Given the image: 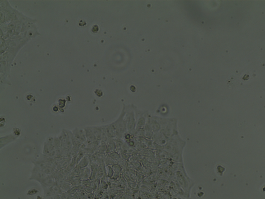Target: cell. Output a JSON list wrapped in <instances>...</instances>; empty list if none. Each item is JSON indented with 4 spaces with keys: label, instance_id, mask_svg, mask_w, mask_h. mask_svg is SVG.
<instances>
[{
    "label": "cell",
    "instance_id": "obj_14",
    "mask_svg": "<svg viewBox=\"0 0 265 199\" xmlns=\"http://www.w3.org/2000/svg\"><path fill=\"white\" fill-rule=\"evenodd\" d=\"M106 170L107 171V176L109 178H112L115 174V172L111 166H106Z\"/></svg>",
    "mask_w": 265,
    "mask_h": 199
},
{
    "label": "cell",
    "instance_id": "obj_7",
    "mask_svg": "<svg viewBox=\"0 0 265 199\" xmlns=\"http://www.w3.org/2000/svg\"><path fill=\"white\" fill-rule=\"evenodd\" d=\"M104 126L106 134L107 135L109 139H115L116 138V132L115 128L112 124H107Z\"/></svg>",
    "mask_w": 265,
    "mask_h": 199
},
{
    "label": "cell",
    "instance_id": "obj_9",
    "mask_svg": "<svg viewBox=\"0 0 265 199\" xmlns=\"http://www.w3.org/2000/svg\"><path fill=\"white\" fill-rule=\"evenodd\" d=\"M92 131L97 138V141H101L103 135V127L102 126H93L91 127Z\"/></svg>",
    "mask_w": 265,
    "mask_h": 199
},
{
    "label": "cell",
    "instance_id": "obj_8",
    "mask_svg": "<svg viewBox=\"0 0 265 199\" xmlns=\"http://www.w3.org/2000/svg\"><path fill=\"white\" fill-rule=\"evenodd\" d=\"M91 171H92V170H91V168H90V167L80 170L79 175L80 179L81 180H83V181H86L88 179H90Z\"/></svg>",
    "mask_w": 265,
    "mask_h": 199
},
{
    "label": "cell",
    "instance_id": "obj_4",
    "mask_svg": "<svg viewBox=\"0 0 265 199\" xmlns=\"http://www.w3.org/2000/svg\"><path fill=\"white\" fill-rule=\"evenodd\" d=\"M48 175L44 173V172L41 170V168L38 166L34 165L33 167V169L31 171V175L30 176V180H34L38 182H40L44 180L46 177H47Z\"/></svg>",
    "mask_w": 265,
    "mask_h": 199
},
{
    "label": "cell",
    "instance_id": "obj_1",
    "mask_svg": "<svg viewBox=\"0 0 265 199\" xmlns=\"http://www.w3.org/2000/svg\"><path fill=\"white\" fill-rule=\"evenodd\" d=\"M186 142L181 139L179 134L168 139L163 147L164 152L173 161L182 163V153Z\"/></svg>",
    "mask_w": 265,
    "mask_h": 199
},
{
    "label": "cell",
    "instance_id": "obj_16",
    "mask_svg": "<svg viewBox=\"0 0 265 199\" xmlns=\"http://www.w3.org/2000/svg\"><path fill=\"white\" fill-rule=\"evenodd\" d=\"M65 105V101L64 99H60L59 101V107L63 108Z\"/></svg>",
    "mask_w": 265,
    "mask_h": 199
},
{
    "label": "cell",
    "instance_id": "obj_12",
    "mask_svg": "<svg viewBox=\"0 0 265 199\" xmlns=\"http://www.w3.org/2000/svg\"><path fill=\"white\" fill-rule=\"evenodd\" d=\"M90 161L88 155H85L82 158V159L79 161V163H78L77 167H78L80 170H81L89 167V166H90Z\"/></svg>",
    "mask_w": 265,
    "mask_h": 199
},
{
    "label": "cell",
    "instance_id": "obj_2",
    "mask_svg": "<svg viewBox=\"0 0 265 199\" xmlns=\"http://www.w3.org/2000/svg\"><path fill=\"white\" fill-rule=\"evenodd\" d=\"M112 124L116 132V138L122 139L127 132V124L126 120L124 119V115H121L118 119L112 123Z\"/></svg>",
    "mask_w": 265,
    "mask_h": 199
},
{
    "label": "cell",
    "instance_id": "obj_13",
    "mask_svg": "<svg viewBox=\"0 0 265 199\" xmlns=\"http://www.w3.org/2000/svg\"><path fill=\"white\" fill-rule=\"evenodd\" d=\"M107 144L106 143L101 141L98 146V148L97 150V153H101V154H104V155H106V152H107Z\"/></svg>",
    "mask_w": 265,
    "mask_h": 199
},
{
    "label": "cell",
    "instance_id": "obj_10",
    "mask_svg": "<svg viewBox=\"0 0 265 199\" xmlns=\"http://www.w3.org/2000/svg\"><path fill=\"white\" fill-rule=\"evenodd\" d=\"M106 144H107V146L106 155L109 154V153H113L116 150V142L115 139L110 138L107 142Z\"/></svg>",
    "mask_w": 265,
    "mask_h": 199
},
{
    "label": "cell",
    "instance_id": "obj_11",
    "mask_svg": "<svg viewBox=\"0 0 265 199\" xmlns=\"http://www.w3.org/2000/svg\"><path fill=\"white\" fill-rule=\"evenodd\" d=\"M84 131L86 133V138L87 141L89 142H94L97 141V138L95 137V135L92 131L91 127H87L84 128Z\"/></svg>",
    "mask_w": 265,
    "mask_h": 199
},
{
    "label": "cell",
    "instance_id": "obj_3",
    "mask_svg": "<svg viewBox=\"0 0 265 199\" xmlns=\"http://www.w3.org/2000/svg\"><path fill=\"white\" fill-rule=\"evenodd\" d=\"M57 153V150L54 144V138L50 136L46 138L44 143L43 154L46 156L54 158Z\"/></svg>",
    "mask_w": 265,
    "mask_h": 199
},
{
    "label": "cell",
    "instance_id": "obj_17",
    "mask_svg": "<svg viewBox=\"0 0 265 199\" xmlns=\"http://www.w3.org/2000/svg\"><path fill=\"white\" fill-rule=\"evenodd\" d=\"M53 110H54V112H58V111L59 110V106H54V108H53Z\"/></svg>",
    "mask_w": 265,
    "mask_h": 199
},
{
    "label": "cell",
    "instance_id": "obj_5",
    "mask_svg": "<svg viewBox=\"0 0 265 199\" xmlns=\"http://www.w3.org/2000/svg\"><path fill=\"white\" fill-rule=\"evenodd\" d=\"M74 137L76 138L78 141H79L81 144H83L86 141V133L84 129H80V128H75L72 131Z\"/></svg>",
    "mask_w": 265,
    "mask_h": 199
},
{
    "label": "cell",
    "instance_id": "obj_15",
    "mask_svg": "<svg viewBox=\"0 0 265 199\" xmlns=\"http://www.w3.org/2000/svg\"><path fill=\"white\" fill-rule=\"evenodd\" d=\"M12 134L16 137L19 138L21 134V129L18 127H14L12 130Z\"/></svg>",
    "mask_w": 265,
    "mask_h": 199
},
{
    "label": "cell",
    "instance_id": "obj_6",
    "mask_svg": "<svg viewBox=\"0 0 265 199\" xmlns=\"http://www.w3.org/2000/svg\"><path fill=\"white\" fill-rule=\"evenodd\" d=\"M17 138H18L16 137L12 134H10L6 135L5 136H1L0 138V143H1V144H0V147H1L0 148L2 149L3 147H5L8 144L16 140Z\"/></svg>",
    "mask_w": 265,
    "mask_h": 199
}]
</instances>
